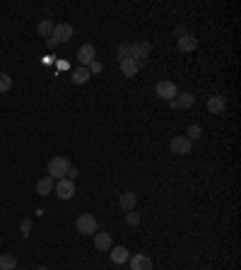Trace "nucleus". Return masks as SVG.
Here are the masks:
<instances>
[{
  "label": "nucleus",
  "mask_w": 241,
  "mask_h": 270,
  "mask_svg": "<svg viewBox=\"0 0 241 270\" xmlns=\"http://www.w3.org/2000/svg\"><path fill=\"white\" fill-rule=\"evenodd\" d=\"M68 169H70V162H68V157H53L51 162H48V176L53 179V181H61V179H65V174H68Z\"/></svg>",
  "instance_id": "f257e3e1"
},
{
  "label": "nucleus",
  "mask_w": 241,
  "mask_h": 270,
  "mask_svg": "<svg viewBox=\"0 0 241 270\" xmlns=\"http://www.w3.org/2000/svg\"><path fill=\"white\" fill-rule=\"evenodd\" d=\"M77 232L80 234H85V237H89V234H96V229H99V222H96V217L92 213H82L80 217H77Z\"/></svg>",
  "instance_id": "f03ea898"
},
{
  "label": "nucleus",
  "mask_w": 241,
  "mask_h": 270,
  "mask_svg": "<svg viewBox=\"0 0 241 270\" xmlns=\"http://www.w3.org/2000/svg\"><path fill=\"white\" fill-rule=\"evenodd\" d=\"M152 53V44L150 41H140V44H133V61L137 63V68H143L145 61Z\"/></svg>",
  "instance_id": "7ed1b4c3"
},
{
  "label": "nucleus",
  "mask_w": 241,
  "mask_h": 270,
  "mask_svg": "<svg viewBox=\"0 0 241 270\" xmlns=\"http://www.w3.org/2000/svg\"><path fill=\"white\" fill-rule=\"evenodd\" d=\"M176 94H178L176 82H171V80H162V82H157V97H159V99L171 102V99H176Z\"/></svg>",
  "instance_id": "20e7f679"
},
{
  "label": "nucleus",
  "mask_w": 241,
  "mask_h": 270,
  "mask_svg": "<svg viewBox=\"0 0 241 270\" xmlns=\"http://www.w3.org/2000/svg\"><path fill=\"white\" fill-rule=\"evenodd\" d=\"M51 39L56 41L58 46H61V44H65V41H70V39H72V24L58 22L56 27H53V34H51Z\"/></svg>",
  "instance_id": "39448f33"
},
{
  "label": "nucleus",
  "mask_w": 241,
  "mask_h": 270,
  "mask_svg": "<svg viewBox=\"0 0 241 270\" xmlns=\"http://www.w3.org/2000/svg\"><path fill=\"white\" fill-rule=\"evenodd\" d=\"M77 61H80V68H89L96 61V48L92 44H82L77 51Z\"/></svg>",
  "instance_id": "423d86ee"
},
{
  "label": "nucleus",
  "mask_w": 241,
  "mask_h": 270,
  "mask_svg": "<svg viewBox=\"0 0 241 270\" xmlns=\"http://www.w3.org/2000/svg\"><path fill=\"white\" fill-rule=\"evenodd\" d=\"M169 147H171V152H176V155H191L193 143L186 138V135H176V138H171Z\"/></svg>",
  "instance_id": "0eeeda50"
},
{
  "label": "nucleus",
  "mask_w": 241,
  "mask_h": 270,
  "mask_svg": "<svg viewBox=\"0 0 241 270\" xmlns=\"http://www.w3.org/2000/svg\"><path fill=\"white\" fill-rule=\"evenodd\" d=\"M56 196L61 200H70L72 196H75V181H70V179H61V181H56Z\"/></svg>",
  "instance_id": "6e6552de"
},
{
  "label": "nucleus",
  "mask_w": 241,
  "mask_h": 270,
  "mask_svg": "<svg viewBox=\"0 0 241 270\" xmlns=\"http://www.w3.org/2000/svg\"><path fill=\"white\" fill-rule=\"evenodd\" d=\"M128 261H130V270H152V258L145 254L130 256Z\"/></svg>",
  "instance_id": "1a4fd4ad"
},
{
  "label": "nucleus",
  "mask_w": 241,
  "mask_h": 270,
  "mask_svg": "<svg viewBox=\"0 0 241 270\" xmlns=\"http://www.w3.org/2000/svg\"><path fill=\"white\" fill-rule=\"evenodd\" d=\"M109 254H111L113 265H123V263H128V258H130V251L126 246H111L109 248Z\"/></svg>",
  "instance_id": "9d476101"
},
{
  "label": "nucleus",
  "mask_w": 241,
  "mask_h": 270,
  "mask_svg": "<svg viewBox=\"0 0 241 270\" xmlns=\"http://www.w3.org/2000/svg\"><path fill=\"white\" fill-rule=\"evenodd\" d=\"M118 205L123 213H130V210H135L137 205V196L133 191H123L120 193V198H118Z\"/></svg>",
  "instance_id": "9b49d317"
},
{
  "label": "nucleus",
  "mask_w": 241,
  "mask_h": 270,
  "mask_svg": "<svg viewBox=\"0 0 241 270\" xmlns=\"http://www.w3.org/2000/svg\"><path fill=\"white\" fill-rule=\"evenodd\" d=\"M227 109V97L225 94H215L208 99V111L210 113H222Z\"/></svg>",
  "instance_id": "f8f14e48"
},
{
  "label": "nucleus",
  "mask_w": 241,
  "mask_h": 270,
  "mask_svg": "<svg viewBox=\"0 0 241 270\" xmlns=\"http://www.w3.org/2000/svg\"><path fill=\"white\" fill-rule=\"evenodd\" d=\"M195 48H198V39H195L193 34H184V36L178 39V51H181V53H191Z\"/></svg>",
  "instance_id": "ddd939ff"
},
{
  "label": "nucleus",
  "mask_w": 241,
  "mask_h": 270,
  "mask_svg": "<svg viewBox=\"0 0 241 270\" xmlns=\"http://www.w3.org/2000/svg\"><path fill=\"white\" fill-rule=\"evenodd\" d=\"M169 104H171L174 109H188V106L195 104V97L188 94V92H184V94H176V99H171Z\"/></svg>",
  "instance_id": "4468645a"
},
{
  "label": "nucleus",
  "mask_w": 241,
  "mask_h": 270,
  "mask_svg": "<svg viewBox=\"0 0 241 270\" xmlns=\"http://www.w3.org/2000/svg\"><path fill=\"white\" fill-rule=\"evenodd\" d=\"M53 188H56V181L51 176H44V179L36 181V193L39 196H48V193H53Z\"/></svg>",
  "instance_id": "2eb2a0df"
},
{
  "label": "nucleus",
  "mask_w": 241,
  "mask_h": 270,
  "mask_svg": "<svg viewBox=\"0 0 241 270\" xmlns=\"http://www.w3.org/2000/svg\"><path fill=\"white\" fill-rule=\"evenodd\" d=\"M94 246L99 248V251H109V248H111V234H109V232H96Z\"/></svg>",
  "instance_id": "dca6fc26"
},
{
  "label": "nucleus",
  "mask_w": 241,
  "mask_h": 270,
  "mask_svg": "<svg viewBox=\"0 0 241 270\" xmlns=\"http://www.w3.org/2000/svg\"><path fill=\"white\" fill-rule=\"evenodd\" d=\"M89 78H92V72H89L87 68H77V70H72V75H70L72 85H85Z\"/></svg>",
  "instance_id": "f3484780"
},
{
  "label": "nucleus",
  "mask_w": 241,
  "mask_h": 270,
  "mask_svg": "<svg viewBox=\"0 0 241 270\" xmlns=\"http://www.w3.org/2000/svg\"><path fill=\"white\" fill-rule=\"evenodd\" d=\"M120 63V72H123V78H135L137 75V70H140V68H137V63H133V61H118Z\"/></svg>",
  "instance_id": "a211bd4d"
},
{
  "label": "nucleus",
  "mask_w": 241,
  "mask_h": 270,
  "mask_svg": "<svg viewBox=\"0 0 241 270\" xmlns=\"http://www.w3.org/2000/svg\"><path fill=\"white\" fill-rule=\"evenodd\" d=\"M53 20H41L39 27H36V32L41 34V36H46V39H51V34H53Z\"/></svg>",
  "instance_id": "6ab92c4d"
},
{
  "label": "nucleus",
  "mask_w": 241,
  "mask_h": 270,
  "mask_svg": "<svg viewBox=\"0 0 241 270\" xmlns=\"http://www.w3.org/2000/svg\"><path fill=\"white\" fill-rule=\"evenodd\" d=\"M17 268V258L12 254H3L0 256V270H15Z\"/></svg>",
  "instance_id": "aec40b11"
},
{
  "label": "nucleus",
  "mask_w": 241,
  "mask_h": 270,
  "mask_svg": "<svg viewBox=\"0 0 241 270\" xmlns=\"http://www.w3.org/2000/svg\"><path fill=\"white\" fill-rule=\"evenodd\" d=\"M200 135H203V128L198 126V123H193V126H188V128H186V138H188L191 143H193V140H198Z\"/></svg>",
  "instance_id": "412c9836"
},
{
  "label": "nucleus",
  "mask_w": 241,
  "mask_h": 270,
  "mask_svg": "<svg viewBox=\"0 0 241 270\" xmlns=\"http://www.w3.org/2000/svg\"><path fill=\"white\" fill-rule=\"evenodd\" d=\"M12 89V78L8 72H0V92H10Z\"/></svg>",
  "instance_id": "4be33fe9"
},
{
  "label": "nucleus",
  "mask_w": 241,
  "mask_h": 270,
  "mask_svg": "<svg viewBox=\"0 0 241 270\" xmlns=\"http://www.w3.org/2000/svg\"><path fill=\"white\" fill-rule=\"evenodd\" d=\"M126 224H130V227H137V224H140V215H137L135 210L126 213Z\"/></svg>",
  "instance_id": "5701e85b"
},
{
  "label": "nucleus",
  "mask_w": 241,
  "mask_h": 270,
  "mask_svg": "<svg viewBox=\"0 0 241 270\" xmlns=\"http://www.w3.org/2000/svg\"><path fill=\"white\" fill-rule=\"evenodd\" d=\"M19 229H22V237H29L32 234V220H22Z\"/></svg>",
  "instance_id": "b1692460"
},
{
  "label": "nucleus",
  "mask_w": 241,
  "mask_h": 270,
  "mask_svg": "<svg viewBox=\"0 0 241 270\" xmlns=\"http://www.w3.org/2000/svg\"><path fill=\"white\" fill-rule=\"evenodd\" d=\"M77 176H80V171H77V167H70V169H68V174H65V179H70V181H75Z\"/></svg>",
  "instance_id": "393cba45"
},
{
  "label": "nucleus",
  "mask_w": 241,
  "mask_h": 270,
  "mask_svg": "<svg viewBox=\"0 0 241 270\" xmlns=\"http://www.w3.org/2000/svg\"><path fill=\"white\" fill-rule=\"evenodd\" d=\"M87 70H89V72H94V75H96V72H102V70H104V65L99 63V61H94V63H92V65L87 68Z\"/></svg>",
  "instance_id": "a878e982"
},
{
  "label": "nucleus",
  "mask_w": 241,
  "mask_h": 270,
  "mask_svg": "<svg viewBox=\"0 0 241 270\" xmlns=\"http://www.w3.org/2000/svg\"><path fill=\"white\" fill-rule=\"evenodd\" d=\"M36 270H48V268H46V265H39V268H36Z\"/></svg>",
  "instance_id": "bb28decb"
},
{
  "label": "nucleus",
  "mask_w": 241,
  "mask_h": 270,
  "mask_svg": "<svg viewBox=\"0 0 241 270\" xmlns=\"http://www.w3.org/2000/svg\"><path fill=\"white\" fill-rule=\"evenodd\" d=\"M15 270H24V268H15Z\"/></svg>",
  "instance_id": "cd10ccee"
},
{
  "label": "nucleus",
  "mask_w": 241,
  "mask_h": 270,
  "mask_svg": "<svg viewBox=\"0 0 241 270\" xmlns=\"http://www.w3.org/2000/svg\"><path fill=\"white\" fill-rule=\"evenodd\" d=\"M208 270H210V268H208Z\"/></svg>",
  "instance_id": "c85d7f7f"
}]
</instances>
